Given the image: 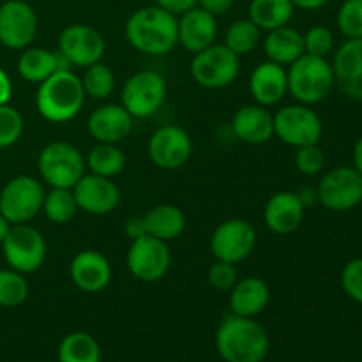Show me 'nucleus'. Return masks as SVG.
<instances>
[{
  "instance_id": "nucleus-41",
  "label": "nucleus",
  "mask_w": 362,
  "mask_h": 362,
  "mask_svg": "<svg viewBox=\"0 0 362 362\" xmlns=\"http://www.w3.org/2000/svg\"><path fill=\"white\" fill-rule=\"evenodd\" d=\"M341 286L350 299L362 304V258H354L343 267Z\"/></svg>"
},
{
  "instance_id": "nucleus-18",
  "label": "nucleus",
  "mask_w": 362,
  "mask_h": 362,
  "mask_svg": "<svg viewBox=\"0 0 362 362\" xmlns=\"http://www.w3.org/2000/svg\"><path fill=\"white\" fill-rule=\"evenodd\" d=\"M334 80L339 90L354 101H362V39H346L332 60Z\"/></svg>"
},
{
  "instance_id": "nucleus-2",
  "label": "nucleus",
  "mask_w": 362,
  "mask_h": 362,
  "mask_svg": "<svg viewBox=\"0 0 362 362\" xmlns=\"http://www.w3.org/2000/svg\"><path fill=\"white\" fill-rule=\"evenodd\" d=\"M216 350L225 362H264L269 334L255 318L228 315L216 331Z\"/></svg>"
},
{
  "instance_id": "nucleus-28",
  "label": "nucleus",
  "mask_w": 362,
  "mask_h": 362,
  "mask_svg": "<svg viewBox=\"0 0 362 362\" xmlns=\"http://www.w3.org/2000/svg\"><path fill=\"white\" fill-rule=\"evenodd\" d=\"M265 55L279 66H290L304 55L303 34L290 25L269 30L264 41Z\"/></svg>"
},
{
  "instance_id": "nucleus-14",
  "label": "nucleus",
  "mask_w": 362,
  "mask_h": 362,
  "mask_svg": "<svg viewBox=\"0 0 362 362\" xmlns=\"http://www.w3.org/2000/svg\"><path fill=\"white\" fill-rule=\"evenodd\" d=\"M257 246V230L246 219H226L212 232L211 251L216 260L239 264L253 253Z\"/></svg>"
},
{
  "instance_id": "nucleus-48",
  "label": "nucleus",
  "mask_w": 362,
  "mask_h": 362,
  "mask_svg": "<svg viewBox=\"0 0 362 362\" xmlns=\"http://www.w3.org/2000/svg\"><path fill=\"white\" fill-rule=\"evenodd\" d=\"M299 198L300 202H303L304 207H310V205H313L315 202H318V197H317V189H311V187H304L303 191H299Z\"/></svg>"
},
{
  "instance_id": "nucleus-20",
  "label": "nucleus",
  "mask_w": 362,
  "mask_h": 362,
  "mask_svg": "<svg viewBox=\"0 0 362 362\" xmlns=\"http://www.w3.org/2000/svg\"><path fill=\"white\" fill-rule=\"evenodd\" d=\"M69 274L81 292L98 293L103 292L112 281V265L99 251L83 250L71 260Z\"/></svg>"
},
{
  "instance_id": "nucleus-30",
  "label": "nucleus",
  "mask_w": 362,
  "mask_h": 362,
  "mask_svg": "<svg viewBox=\"0 0 362 362\" xmlns=\"http://www.w3.org/2000/svg\"><path fill=\"white\" fill-rule=\"evenodd\" d=\"M85 165L94 175L113 179L126 168V154L117 145L98 144L88 151Z\"/></svg>"
},
{
  "instance_id": "nucleus-22",
  "label": "nucleus",
  "mask_w": 362,
  "mask_h": 362,
  "mask_svg": "<svg viewBox=\"0 0 362 362\" xmlns=\"http://www.w3.org/2000/svg\"><path fill=\"white\" fill-rule=\"evenodd\" d=\"M304 211L306 207L300 202L299 194L293 191H278L265 204V225L276 235H288L300 226Z\"/></svg>"
},
{
  "instance_id": "nucleus-16",
  "label": "nucleus",
  "mask_w": 362,
  "mask_h": 362,
  "mask_svg": "<svg viewBox=\"0 0 362 362\" xmlns=\"http://www.w3.org/2000/svg\"><path fill=\"white\" fill-rule=\"evenodd\" d=\"M147 152L158 168L179 170L193 154V140L182 127L163 126L148 138Z\"/></svg>"
},
{
  "instance_id": "nucleus-17",
  "label": "nucleus",
  "mask_w": 362,
  "mask_h": 362,
  "mask_svg": "<svg viewBox=\"0 0 362 362\" xmlns=\"http://www.w3.org/2000/svg\"><path fill=\"white\" fill-rule=\"evenodd\" d=\"M78 209L90 216H106L120 204V191L112 179L85 173L73 187Z\"/></svg>"
},
{
  "instance_id": "nucleus-9",
  "label": "nucleus",
  "mask_w": 362,
  "mask_h": 362,
  "mask_svg": "<svg viewBox=\"0 0 362 362\" xmlns=\"http://www.w3.org/2000/svg\"><path fill=\"white\" fill-rule=\"evenodd\" d=\"M2 253L9 269L21 274H32L39 271L46 260L45 237L27 223L13 225L2 243Z\"/></svg>"
},
{
  "instance_id": "nucleus-13",
  "label": "nucleus",
  "mask_w": 362,
  "mask_h": 362,
  "mask_svg": "<svg viewBox=\"0 0 362 362\" xmlns=\"http://www.w3.org/2000/svg\"><path fill=\"white\" fill-rule=\"evenodd\" d=\"M39 20L34 7L25 0L0 4V45L9 49H25L37 35Z\"/></svg>"
},
{
  "instance_id": "nucleus-12",
  "label": "nucleus",
  "mask_w": 362,
  "mask_h": 362,
  "mask_svg": "<svg viewBox=\"0 0 362 362\" xmlns=\"http://www.w3.org/2000/svg\"><path fill=\"white\" fill-rule=\"evenodd\" d=\"M126 264L131 276L136 278L138 281H159V279L165 278L170 269V264H172L168 243L145 233V235L131 240Z\"/></svg>"
},
{
  "instance_id": "nucleus-36",
  "label": "nucleus",
  "mask_w": 362,
  "mask_h": 362,
  "mask_svg": "<svg viewBox=\"0 0 362 362\" xmlns=\"http://www.w3.org/2000/svg\"><path fill=\"white\" fill-rule=\"evenodd\" d=\"M336 21L346 39H362V0H345L339 6Z\"/></svg>"
},
{
  "instance_id": "nucleus-10",
  "label": "nucleus",
  "mask_w": 362,
  "mask_h": 362,
  "mask_svg": "<svg viewBox=\"0 0 362 362\" xmlns=\"http://www.w3.org/2000/svg\"><path fill=\"white\" fill-rule=\"evenodd\" d=\"M324 126L322 119L308 105L283 106L274 115V136L290 147H306L320 144Z\"/></svg>"
},
{
  "instance_id": "nucleus-6",
  "label": "nucleus",
  "mask_w": 362,
  "mask_h": 362,
  "mask_svg": "<svg viewBox=\"0 0 362 362\" xmlns=\"http://www.w3.org/2000/svg\"><path fill=\"white\" fill-rule=\"evenodd\" d=\"M191 76L200 87L209 90L226 88L237 80L240 71L239 55L225 45H212L194 53L191 60Z\"/></svg>"
},
{
  "instance_id": "nucleus-3",
  "label": "nucleus",
  "mask_w": 362,
  "mask_h": 362,
  "mask_svg": "<svg viewBox=\"0 0 362 362\" xmlns=\"http://www.w3.org/2000/svg\"><path fill=\"white\" fill-rule=\"evenodd\" d=\"M81 78L71 71H57L39 83L35 108L39 115L52 124H66L81 112L85 105Z\"/></svg>"
},
{
  "instance_id": "nucleus-46",
  "label": "nucleus",
  "mask_w": 362,
  "mask_h": 362,
  "mask_svg": "<svg viewBox=\"0 0 362 362\" xmlns=\"http://www.w3.org/2000/svg\"><path fill=\"white\" fill-rule=\"evenodd\" d=\"M329 2H331V0H292L293 7H297V9H303V11L322 9V7L327 6Z\"/></svg>"
},
{
  "instance_id": "nucleus-4",
  "label": "nucleus",
  "mask_w": 362,
  "mask_h": 362,
  "mask_svg": "<svg viewBox=\"0 0 362 362\" xmlns=\"http://www.w3.org/2000/svg\"><path fill=\"white\" fill-rule=\"evenodd\" d=\"M288 92L300 105L313 106L331 95L336 87L334 71L324 57H313L304 53L300 59L290 64L286 71Z\"/></svg>"
},
{
  "instance_id": "nucleus-24",
  "label": "nucleus",
  "mask_w": 362,
  "mask_h": 362,
  "mask_svg": "<svg viewBox=\"0 0 362 362\" xmlns=\"http://www.w3.org/2000/svg\"><path fill=\"white\" fill-rule=\"evenodd\" d=\"M250 90L257 105L265 108L278 105L288 92L285 66H279L272 60L258 64L251 73Z\"/></svg>"
},
{
  "instance_id": "nucleus-49",
  "label": "nucleus",
  "mask_w": 362,
  "mask_h": 362,
  "mask_svg": "<svg viewBox=\"0 0 362 362\" xmlns=\"http://www.w3.org/2000/svg\"><path fill=\"white\" fill-rule=\"evenodd\" d=\"M11 223L7 221L6 218H4L2 214H0V244L4 243V239H6L7 237V233H9V230H11Z\"/></svg>"
},
{
  "instance_id": "nucleus-40",
  "label": "nucleus",
  "mask_w": 362,
  "mask_h": 362,
  "mask_svg": "<svg viewBox=\"0 0 362 362\" xmlns=\"http://www.w3.org/2000/svg\"><path fill=\"white\" fill-rule=\"evenodd\" d=\"M237 281H239V272L235 264L216 260L209 269V283L219 292H230Z\"/></svg>"
},
{
  "instance_id": "nucleus-43",
  "label": "nucleus",
  "mask_w": 362,
  "mask_h": 362,
  "mask_svg": "<svg viewBox=\"0 0 362 362\" xmlns=\"http://www.w3.org/2000/svg\"><path fill=\"white\" fill-rule=\"evenodd\" d=\"M235 0H198L197 6L202 7L207 13L219 16V14H226L233 7Z\"/></svg>"
},
{
  "instance_id": "nucleus-7",
  "label": "nucleus",
  "mask_w": 362,
  "mask_h": 362,
  "mask_svg": "<svg viewBox=\"0 0 362 362\" xmlns=\"http://www.w3.org/2000/svg\"><path fill=\"white\" fill-rule=\"evenodd\" d=\"M45 194V187L35 177H14L0 191V214L11 225L32 221L42 211Z\"/></svg>"
},
{
  "instance_id": "nucleus-26",
  "label": "nucleus",
  "mask_w": 362,
  "mask_h": 362,
  "mask_svg": "<svg viewBox=\"0 0 362 362\" xmlns=\"http://www.w3.org/2000/svg\"><path fill=\"white\" fill-rule=\"evenodd\" d=\"M73 66L59 52L46 48H25L18 59V73L28 83H42L57 71H71Z\"/></svg>"
},
{
  "instance_id": "nucleus-47",
  "label": "nucleus",
  "mask_w": 362,
  "mask_h": 362,
  "mask_svg": "<svg viewBox=\"0 0 362 362\" xmlns=\"http://www.w3.org/2000/svg\"><path fill=\"white\" fill-rule=\"evenodd\" d=\"M352 166L362 175V136L356 141L352 151Z\"/></svg>"
},
{
  "instance_id": "nucleus-32",
  "label": "nucleus",
  "mask_w": 362,
  "mask_h": 362,
  "mask_svg": "<svg viewBox=\"0 0 362 362\" xmlns=\"http://www.w3.org/2000/svg\"><path fill=\"white\" fill-rule=\"evenodd\" d=\"M80 211L74 198L73 189H66V187H52L48 193L45 194V202H42V212H45L46 219L55 225H66L71 219L76 216Z\"/></svg>"
},
{
  "instance_id": "nucleus-35",
  "label": "nucleus",
  "mask_w": 362,
  "mask_h": 362,
  "mask_svg": "<svg viewBox=\"0 0 362 362\" xmlns=\"http://www.w3.org/2000/svg\"><path fill=\"white\" fill-rule=\"evenodd\" d=\"M28 283L21 272L0 269V306L18 308L27 300Z\"/></svg>"
},
{
  "instance_id": "nucleus-44",
  "label": "nucleus",
  "mask_w": 362,
  "mask_h": 362,
  "mask_svg": "<svg viewBox=\"0 0 362 362\" xmlns=\"http://www.w3.org/2000/svg\"><path fill=\"white\" fill-rule=\"evenodd\" d=\"M11 98H13V81L4 67H0V105H9Z\"/></svg>"
},
{
  "instance_id": "nucleus-8",
  "label": "nucleus",
  "mask_w": 362,
  "mask_h": 362,
  "mask_svg": "<svg viewBox=\"0 0 362 362\" xmlns=\"http://www.w3.org/2000/svg\"><path fill=\"white\" fill-rule=\"evenodd\" d=\"M165 78L156 71H138L124 83L120 101L133 119H148L161 110L166 101Z\"/></svg>"
},
{
  "instance_id": "nucleus-29",
  "label": "nucleus",
  "mask_w": 362,
  "mask_h": 362,
  "mask_svg": "<svg viewBox=\"0 0 362 362\" xmlns=\"http://www.w3.org/2000/svg\"><path fill=\"white\" fill-rule=\"evenodd\" d=\"M293 13H296V7L292 0H251L247 18L262 32H269L288 25Z\"/></svg>"
},
{
  "instance_id": "nucleus-39",
  "label": "nucleus",
  "mask_w": 362,
  "mask_h": 362,
  "mask_svg": "<svg viewBox=\"0 0 362 362\" xmlns=\"http://www.w3.org/2000/svg\"><path fill=\"white\" fill-rule=\"evenodd\" d=\"M296 166L303 175H317L325 166V154L317 145L299 147L296 152Z\"/></svg>"
},
{
  "instance_id": "nucleus-1",
  "label": "nucleus",
  "mask_w": 362,
  "mask_h": 362,
  "mask_svg": "<svg viewBox=\"0 0 362 362\" xmlns=\"http://www.w3.org/2000/svg\"><path fill=\"white\" fill-rule=\"evenodd\" d=\"M126 39L144 55H166L179 45V16L154 6L134 11L126 21Z\"/></svg>"
},
{
  "instance_id": "nucleus-15",
  "label": "nucleus",
  "mask_w": 362,
  "mask_h": 362,
  "mask_svg": "<svg viewBox=\"0 0 362 362\" xmlns=\"http://www.w3.org/2000/svg\"><path fill=\"white\" fill-rule=\"evenodd\" d=\"M105 49V37L90 25L73 23L59 35V53L73 67H88L101 62Z\"/></svg>"
},
{
  "instance_id": "nucleus-38",
  "label": "nucleus",
  "mask_w": 362,
  "mask_h": 362,
  "mask_svg": "<svg viewBox=\"0 0 362 362\" xmlns=\"http://www.w3.org/2000/svg\"><path fill=\"white\" fill-rule=\"evenodd\" d=\"M304 39V53L313 57H324L327 59L329 53L334 49V35L324 25H315L306 34H303Z\"/></svg>"
},
{
  "instance_id": "nucleus-37",
  "label": "nucleus",
  "mask_w": 362,
  "mask_h": 362,
  "mask_svg": "<svg viewBox=\"0 0 362 362\" xmlns=\"http://www.w3.org/2000/svg\"><path fill=\"white\" fill-rule=\"evenodd\" d=\"M23 134V117L14 106L0 105V148L16 144Z\"/></svg>"
},
{
  "instance_id": "nucleus-27",
  "label": "nucleus",
  "mask_w": 362,
  "mask_h": 362,
  "mask_svg": "<svg viewBox=\"0 0 362 362\" xmlns=\"http://www.w3.org/2000/svg\"><path fill=\"white\" fill-rule=\"evenodd\" d=\"M144 225L147 235L156 237L159 240H175L186 230V216L177 205L159 204L148 209L144 216Z\"/></svg>"
},
{
  "instance_id": "nucleus-42",
  "label": "nucleus",
  "mask_w": 362,
  "mask_h": 362,
  "mask_svg": "<svg viewBox=\"0 0 362 362\" xmlns=\"http://www.w3.org/2000/svg\"><path fill=\"white\" fill-rule=\"evenodd\" d=\"M198 0H154V4L161 9L168 11V13L175 14V16H180L186 11L193 9L197 6Z\"/></svg>"
},
{
  "instance_id": "nucleus-45",
  "label": "nucleus",
  "mask_w": 362,
  "mask_h": 362,
  "mask_svg": "<svg viewBox=\"0 0 362 362\" xmlns=\"http://www.w3.org/2000/svg\"><path fill=\"white\" fill-rule=\"evenodd\" d=\"M126 233L131 240L138 239V237L145 235V225H144V218H131L129 221L126 223Z\"/></svg>"
},
{
  "instance_id": "nucleus-33",
  "label": "nucleus",
  "mask_w": 362,
  "mask_h": 362,
  "mask_svg": "<svg viewBox=\"0 0 362 362\" xmlns=\"http://www.w3.org/2000/svg\"><path fill=\"white\" fill-rule=\"evenodd\" d=\"M262 39V30L250 20L240 18L235 20L225 32V46L235 55H247L258 46Z\"/></svg>"
},
{
  "instance_id": "nucleus-31",
  "label": "nucleus",
  "mask_w": 362,
  "mask_h": 362,
  "mask_svg": "<svg viewBox=\"0 0 362 362\" xmlns=\"http://www.w3.org/2000/svg\"><path fill=\"white\" fill-rule=\"evenodd\" d=\"M59 362H101V346L88 332H71L60 341Z\"/></svg>"
},
{
  "instance_id": "nucleus-34",
  "label": "nucleus",
  "mask_w": 362,
  "mask_h": 362,
  "mask_svg": "<svg viewBox=\"0 0 362 362\" xmlns=\"http://www.w3.org/2000/svg\"><path fill=\"white\" fill-rule=\"evenodd\" d=\"M85 95L90 99H103L110 98L115 88V74L106 64L95 62L92 66L85 67L83 78H81Z\"/></svg>"
},
{
  "instance_id": "nucleus-5",
  "label": "nucleus",
  "mask_w": 362,
  "mask_h": 362,
  "mask_svg": "<svg viewBox=\"0 0 362 362\" xmlns=\"http://www.w3.org/2000/svg\"><path fill=\"white\" fill-rule=\"evenodd\" d=\"M37 168L41 179L49 187L73 189L74 184L85 175V158L73 144L52 141L39 152Z\"/></svg>"
},
{
  "instance_id": "nucleus-25",
  "label": "nucleus",
  "mask_w": 362,
  "mask_h": 362,
  "mask_svg": "<svg viewBox=\"0 0 362 362\" xmlns=\"http://www.w3.org/2000/svg\"><path fill=\"white\" fill-rule=\"evenodd\" d=\"M271 300V288L267 283L257 276H247L239 279L230 290L228 304L233 315L246 318H255L260 315Z\"/></svg>"
},
{
  "instance_id": "nucleus-19",
  "label": "nucleus",
  "mask_w": 362,
  "mask_h": 362,
  "mask_svg": "<svg viewBox=\"0 0 362 362\" xmlns=\"http://www.w3.org/2000/svg\"><path fill=\"white\" fill-rule=\"evenodd\" d=\"M133 115L122 105H103L90 113L87 131L98 144L119 145L133 131Z\"/></svg>"
},
{
  "instance_id": "nucleus-21",
  "label": "nucleus",
  "mask_w": 362,
  "mask_h": 362,
  "mask_svg": "<svg viewBox=\"0 0 362 362\" xmlns=\"http://www.w3.org/2000/svg\"><path fill=\"white\" fill-rule=\"evenodd\" d=\"M218 37V20L214 14L194 6L179 16V45L194 53L209 48Z\"/></svg>"
},
{
  "instance_id": "nucleus-23",
  "label": "nucleus",
  "mask_w": 362,
  "mask_h": 362,
  "mask_svg": "<svg viewBox=\"0 0 362 362\" xmlns=\"http://www.w3.org/2000/svg\"><path fill=\"white\" fill-rule=\"evenodd\" d=\"M232 131L244 144H267L274 136V115L262 105H246L232 117Z\"/></svg>"
},
{
  "instance_id": "nucleus-11",
  "label": "nucleus",
  "mask_w": 362,
  "mask_h": 362,
  "mask_svg": "<svg viewBox=\"0 0 362 362\" xmlns=\"http://www.w3.org/2000/svg\"><path fill=\"white\" fill-rule=\"evenodd\" d=\"M317 197L327 211H352L362 204V175L354 166L329 170L318 182Z\"/></svg>"
}]
</instances>
